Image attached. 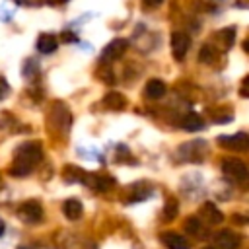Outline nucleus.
<instances>
[{
	"label": "nucleus",
	"mask_w": 249,
	"mask_h": 249,
	"mask_svg": "<svg viewBox=\"0 0 249 249\" xmlns=\"http://www.w3.org/2000/svg\"><path fill=\"white\" fill-rule=\"evenodd\" d=\"M43 160V150H41V144L37 142H27V144H21L18 150H16V156H14V165L10 169L12 175H27L31 173L37 163Z\"/></svg>",
	"instance_id": "obj_1"
},
{
	"label": "nucleus",
	"mask_w": 249,
	"mask_h": 249,
	"mask_svg": "<svg viewBox=\"0 0 249 249\" xmlns=\"http://www.w3.org/2000/svg\"><path fill=\"white\" fill-rule=\"evenodd\" d=\"M222 173L228 179L233 181H245L247 179V165L237 158H228L222 161Z\"/></svg>",
	"instance_id": "obj_2"
},
{
	"label": "nucleus",
	"mask_w": 249,
	"mask_h": 249,
	"mask_svg": "<svg viewBox=\"0 0 249 249\" xmlns=\"http://www.w3.org/2000/svg\"><path fill=\"white\" fill-rule=\"evenodd\" d=\"M18 216L19 220H23L25 224H37L43 218V206L37 200H25L19 204L18 208Z\"/></svg>",
	"instance_id": "obj_3"
},
{
	"label": "nucleus",
	"mask_w": 249,
	"mask_h": 249,
	"mask_svg": "<svg viewBox=\"0 0 249 249\" xmlns=\"http://www.w3.org/2000/svg\"><path fill=\"white\" fill-rule=\"evenodd\" d=\"M169 43H171V53H173V56H175L177 60H183L185 54H187V51H189V47H191L189 35L183 33V31H173Z\"/></svg>",
	"instance_id": "obj_4"
},
{
	"label": "nucleus",
	"mask_w": 249,
	"mask_h": 249,
	"mask_svg": "<svg viewBox=\"0 0 249 249\" xmlns=\"http://www.w3.org/2000/svg\"><path fill=\"white\" fill-rule=\"evenodd\" d=\"M214 241H216L218 249H237L241 237H239V233H235L233 230H222V231L216 233Z\"/></svg>",
	"instance_id": "obj_5"
},
{
	"label": "nucleus",
	"mask_w": 249,
	"mask_h": 249,
	"mask_svg": "<svg viewBox=\"0 0 249 249\" xmlns=\"http://www.w3.org/2000/svg\"><path fill=\"white\" fill-rule=\"evenodd\" d=\"M126 47H128V41L126 39H123V37H117V39H113L105 49H103V60H115V58H119L121 54H124V51H126Z\"/></svg>",
	"instance_id": "obj_6"
},
{
	"label": "nucleus",
	"mask_w": 249,
	"mask_h": 249,
	"mask_svg": "<svg viewBox=\"0 0 249 249\" xmlns=\"http://www.w3.org/2000/svg\"><path fill=\"white\" fill-rule=\"evenodd\" d=\"M220 144L230 150H247L249 148V136L247 132H235L233 136H222Z\"/></svg>",
	"instance_id": "obj_7"
},
{
	"label": "nucleus",
	"mask_w": 249,
	"mask_h": 249,
	"mask_svg": "<svg viewBox=\"0 0 249 249\" xmlns=\"http://www.w3.org/2000/svg\"><path fill=\"white\" fill-rule=\"evenodd\" d=\"M200 222H204V224H210V226H218L222 220H224V216H222V212L212 204V202H204L202 206H200Z\"/></svg>",
	"instance_id": "obj_8"
},
{
	"label": "nucleus",
	"mask_w": 249,
	"mask_h": 249,
	"mask_svg": "<svg viewBox=\"0 0 249 249\" xmlns=\"http://www.w3.org/2000/svg\"><path fill=\"white\" fill-rule=\"evenodd\" d=\"M160 241H161L167 249H189L187 239H185L181 233H177V231H163V233L160 235Z\"/></svg>",
	"instance_id": "obj_9"
},
{
	"label": "nucleus",
	"mask_w": 249,
	"mask_h": 249,
	"mask_svg": "<svg viewBox=\"0 0 249 249\" xmlns=\"http://www.w3.org/2000/svg\"><path fill=\"white\" fill-rule=\"evenodd\" d=\"M56 47H58V39H56L54 35H51V33H43V35L37 39V51L43 53V54L54 53Z\"/></svg>",
	"instance_id": "obj_10"
},
{
	"label": "nucleus",
	"mask_w": 249,
	"mask_h": 249,
	"mask_svg": "<svg viewBox=\"0 0 249 249\" xmlns=\"http://www.w3.org/2000/svg\"><path fill=\"white\" fill-rule=\"evenodd\" d=\"M82 210H84V206H82V202L78 198H68L62 204V212H64V216L68 220H78L82 216Z\"/></svg>",
	"instance_id": "obj_11"
},
{
	"label": "nucleus",
	"mask_w": 249,
	"mask_h": 249,
	"mask_svg": "<svg viewBox=\"0 0 249 249\" xmlns=\"http://www.w3.org/2000/svg\"><path fill=\"white\" fill-rule=\"evenodd\" d=\"M103 103H105V107H109L111 111H121V109L126 107V99H124V95L119 93V91H109V93L103 97Z\"/></svg>",
	"instance_id": "obj_12"
},
{
	"label": "nucleus",
	"mask_w": 249,
	"mask_h": 249,
	"mask_svg": "<svg viewBox=\"0 0 249 249\" xmlns=\"http://www.w3.org/2000/svg\"><path fill=\"white\" fill-rule=\"evenodd\" d=\"M165 91H167L165 84L161 80H158V78H154V80H150L146 84V97H150V99H160V97L165 95Z\"/></svg>",
	"instance_id": "obj_13"
},
{
	"label": "nucleus",
	"mask_w": 249,
	"mask_h": 249,
	"mask_svg": "<svg viewBox=\"0 0 249 249\" xmlns=\"http://www.w3.org/2000/svg\"><path fill=\"white\" fill-rule=\"evenodd\" d=\"M216 39H218V43H220V47H222L224 51L231 49V45H233V41H235V27L220 29V31L216 33Z\"/></svg>",
	"instance_id": "obj_14"
},
{
	"label": "nucleus",
	"mask_w": 249,
	"mask_h": 249,
	"mask_svg": "<svg viewBox=\"0 0 249 249\" xmlns=\"http://www.w3.org/2000/svg\"><path fill=\"white\" fill-rule=\"evenodd\" d=\"M89 179H91L89 185H91L95 191H101V193H103V191H109V189L115 185V179L109 177V175H91Z\"/></svg>",
	"instance_id": "obj_15"
},
{
	"label": "nucleus",
	"mask_w": 249,
	"mask_h": 249,
	"mask_svg": "<svg viewBox=\"0 0 249 249\" xmlns=\"http://www.w3.org/2000/svg\"><path fill=\"white\" fill-rule=\"evenodd\" d=\"M181 126H183L185 130H191V132H196V130H200V128L204 126V123H202V119H200L198 115H195V113H191V115H185V117L181 119Z\"/></svg>",
	"instance_id": "obj_16"
},
{
	"label": "nucleus",
	"mask_w": 249,
	"mask_h": 249,
	"mask_svg": "<svg viewBox=\"0 0 249 249\" xmlns=\"http://www.w3.org/2000/svg\"><path fill=\"white\" fill-rule=\"evenodd\" d=\"M216 54L218 53H216V49L212 45H202L200 51H198V60L204 62V64H212L216 60Z\"/></svg>",
	"instance_id": "obj_17"
},
{
	"label": "nucleus",
	"mask_w": 249,
	"mask_h": 249,
	"mask_svg": "<svg viewBox=\"0 0 249 249\" xmlns=\"http://www.w3.org/2000/svg\"><path fill=\"white\" fill-rule=\"evenodd\" d=\"M185 230H187L189 235H198L200 230H202L200 218H198V216H189V218L185 220Z\"/></svg>",
	"instance_id": "obj_18"
},
{
	"label": "nucleus",
	"mask_w": 249,
	"mask_h": 249,
	"mask_svg": "<svg viewBox=\"0 0 249 249\" xmlns=\"http://www.w3.org/2000/svg\"><path fill=\"white\" fill-rule=\"evenodd\" d=\"M175 214H177V202L171 198V200H167V204H165V208H163V218H165V220H173Z\"/></svg>",
	"instance_id": "obj_19"
},
{
	"label": "nucleus",
	"mask_w": 249,
	"mask_h": 249,
	"mask_svg": "<svg viewBox=\"0 0 249 249\" xmlns=\"http://www.w3.org/2000/svg\"><path fill=\"white\" fill-rule=\"evenodd\" d=\"M8 93H10V86H8V82L4 78H0V99H4Z\"/></svg>",
	"instance_id": "obj_20"
},
{
	"label": "nucleus",
	"mask_w": 249,
	"mask_h": 249,
	"mask_svg": "<svg viewBox=\"0 0 249 249\" xmlns=\"http://www.w3.org/2000/svg\"><path fill=\"white\" fill-rule=\"evenodd\" d=\"M163 0H142V4L146 6V8H156V6H160Z\"/></svg>",
	"instance_id": "obj_21"
},
{
	"label": "nucleus",
	"mask_w": 249,
	"mask_h": 249,
	"mask_svg": "<svg viewBox=\"0 0 249 249\" xmlns=\"http://www.w3.org/2000/svg\"><path fill=\"white\" fill-rule=\"evenodd\" d=\"M2 231H4V224H2V220H0V235H2Z\"/></svg>",
	"instance_id": "obj_22"
},
{
	"label": "nucleus",
	"mask_w": 249,
	"mask_h": 249,
	"mask_svg": "<svg viewBox=\"0 0 249 249\" xmlns=\"http://www.w3.org/2000/svg\"><path fill=\"white\" fill-rule=\"evenodd\" d=\"M204 249H216V247H204Z\"/></svg>",
	"instance_id": "obj_23"
},
{
	"label": "nucleus",
	"mask_w": 249,
	"mask_h": 249,
	"mask_svg": "<svg viewBox=\"0 0 249 249\" xmlns=\"http://www.w3.org/2000/svg\"><path fill=\"white\" fill-rule=\"evenodd\" d=\"M19 249H29V247H19Z\"/></svg>",
	"instance_id": "obj_24"
}]
</instances>
